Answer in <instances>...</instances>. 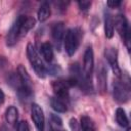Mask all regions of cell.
I'll return each instance as SVG.
<instances>
[{
    "instance_id": "8",
    "label": "cell",
    "mask_w": 131,
    "mask_h": 131,
    "mask_svg": "<svg viewBox=\"0 0 131 131\" xmlns=\"http://www.w3.org/2000/svg\"><path fill=\"white\" fill-rule=\"evenodd\" d=\"M104 56H105L108 64L111 66L114 75H116L117 77H121L122 76V72H121V69L119 67L118 51H117V49L115 47H107V48H105Z\"/></svg>"
},
{
    "instance_id": "16",
    "label": "cell",
    "mask_w": 131,
    "mask_h": 131,
    "mask_svg": "<svg viewBox=\"0 0 131 131\" xmlns=\"http://www.w3.org/2000/svg\"><path fill=\"white\" fill-rule=\"evenodd\" d=\"M50 105L57 113H66L67 112V104L64 103V101L62 99H60L58 97H51Z\"/></svg>"
},
{
    "instance_id": "20",
    "label": "cell",
    "mask_w": 131,
    "mask_h": 131,
    "mask_svg": "<svg viewBox=\"0 0 131 131\" xmlns=\"http://www.w3.org/2000/svg\"><path fill=\"white\" fill-rule=\"evenodd\" d=\"M81 126H82L83 129L84 128H88V127H94V125H93L92 121L90 120V118H88L86 116L81 118Z\"/></svg>"
},
{
    "instance_id": "5",
    "label": "cell",
    "mask_w": 131,
    "mask_h": 131,
    "mask_svg": "<svg viewBox=\"0 0 131 131\" xmlns=\"http://www.w3.org/2000/svg\"><path fill=\"white\" fill-rule=\"evenodd\" d=\"M24 18H25V15H19L14 20L13 25L11 26L10 30L8 31V34L6 36V44L8 46H13L17 42V40L23 37L21 27H23Z\"/></svg>"
},
{
    "instance_id": "18",
    "label": "cell",
    "mask_w": 131,
    "mask_h": 131,
    "mask_svg": "<svg viewBox=\"0 0 131 131\" xmlns=\"http://www.w3.org/2000/svg\"><path fill=\"white\" fill-rule=\"evenodd\" d=\"M17 118H18V111H17V108L15 106H13V105L8 106V108L5 112L6 122L9 123V124H14L17 121Z\"/></svg>"
},
{
    "instance_id": "3",
    "label": "cell",
    "mask_w": 131,
    "mask_h": 131,
    "mask_svg": "<svg viewBox=\"0 0 131 131\" xmlns=\"http://www.w3.org/2000/svg\"><path fill=\"white\" fill-rule=\"evenodd\" d=\"M27 55H28V58H29V61L32 66V68L34 69L37 76L40 78H44L47 73V70H46L38 51L36 50V48L34 47V45L32 43H29L27 45Z\"/></svg>"
},
{
    "instance_id": "19",
    "label": "cell",
    "mask_w": 131,
    "mask_h": 131,
    "mask_svg": "<svg viewBox=\"0 0 131 131\" xmlns=\"http://www.w3.org/2000/svg\"><path fill=\"white\" fill-rule=\"evenodd\" d=\"M69 126H70V129L71 131H80L81 127H80V123L77 121V119L75 118H72L69 122Z\"/></svg>"
},
{
    "instance_id": "17",
    "label": "cell",
    "mask_w": 131,
    "mask_h": 131,
    "mask_svg": "<svg viewBox=\"0 0 131 131\" xmlns=\"http://www.w3.org/2000/svg\"><path fill=\"white\" fill-rule=\"evenodd\" d=\"M116 121L121 127H128L129 125V120L126 112L122 107H118L116 110Z\"/></svg>"
},
{
    "instance_id": "14",
    "label": "cell",
    "mask_w": 131,
    "mask_h": 131,
    "mask_svg": "<svg viewBox=\"0 0 131 131\" xmlns=\"http://www.w3.org/2000/svg\"><path fill=\"white\" fill-rule=\"evenodd\" d=\"M40 51L42 53L43 58L47 61V62H51L53 60L54 57V53H53V48L52 45L49 42H44L41 47H40Z\"/></svg>"
},
{
    "instance_id": "10",
    "label": "cell",
    "mask_w": 131,
    "mask_h": 131,
    "mask_svg": "<svg viewBox=\"0 0 131 131\" xmlns=\"http://www.w3.org/2000/svg\"><path fill=\"white\" fill-rule=\"evenodd\" d=\"M71 87L69 86L68 82L66 79L63 80H57V81H54L52 83V89H53V92L55 93L56 97L60 98V99H63V98H67L69 96V89Z\"/></svg>"
},
{
    "instance_id": "13",
    "label": "cell",
    "mask_w": 131,
    "mask_h": 131,
    "mask_svg": "<svg viewBox=\"0 0 131 131\" xmlns=\"http://www.w3.org/2000/svg\"><path fill=\"white\" fill-rule=\"evenodd\" d=\"M114 31H115V21L110 12H105L104 15V34L105 37L111 39L114 36Z\"/></svg>"
},
{
    "instance_id": "23",
    "label": "cell",
    "mask_w": 131,
    "mask_h": 131,
    "mask_svg": "<svg viewBox=\"0 0 131 131\" xmlns=\"http://www.w3.org/2000/svg\"><path fill=\"white\" fill-rule=\"evenodd\" d=\"M51 123L52 124H54V125H58V126H61V124H62V121H61V119L59 118V117H57L56 115H51Z\"/></svg>"
},
{
    "instance_id": "25",
    "label": "cell",
    "mask_w": 131,
    "mask_h": 131,
    "mask_svg": "<svg viewBox=\"0 0 131 131\" xmlns=\"http://www.w3.org/2000/svg\"><path fill=\"white\" fill-rule=\"evenodd\" d=\"M4 98H5L4 92L2 91V89H0V104H1V103H3V101H4Z\"/></svg>"
},
{
    "instance_id": "27",
    "label": "cell",
    "mask_w": 131,
    "mask_h": 131,
    "mask_svg": "<svg viewBox=\"0 0 131 131\" xmlns=\"http://www.w3.org/2000/svg\"><path fill=\"white\" fill-rule=\"evenodd\" d=\"M0 131H7V130H6V127H5V126H2V127L0 128Z\"/></svg>"
},
{
    "instance_id": "6",
    "label": "cell",
    "mask_w": 131,
    "mask_h": 131,
    "mask_svg": "<svg viewBox=\"0 0 131 131\" xmlns=\"http://www.w3.org/2000/svg\"><path fill=\"white\" fill-rule=\"evenodd\" d=\"M116 24V28L120 34V36L123 38L125 45L128 50H130V28L128 25V20L123 14H119L116 17V20H114Z\"/></svg>"
},
{
    "instance_id": "15",
    "label": "cell",
    "mask_w": 131,
    "mask_h": 131,
    "mask_svg": "<svg viewBox=\"0 0 131 131\" xmlns=\"http://www.w3.org/2000/svg\"><path fill=\"white\" fill-rule=\"evenodd\" d=\"M50 13H51V10H50V5L48 2H43L39 9H38V12H37V17H38V20L43 23L45 21L46 19H48V17L50 16Z\"/></svg>"
},
{
    "instance_id": "9",
    "label": "cell",
    "mask_w": 131,
    "mask_h": 131,
    "mask_svg": "<svg viewBox=\"0 0 131 131\" xmlns=\"http://www.w3.org/2000/svg\"><path fill=\"white\" fill-rule=\"evenodd\" d=\"M31 116L32 120L36 126V128L39 131H44V124H45V118H44V113L41 106L37 103L32 104L31 108Z\"/></svg>"
},
{
    "instance_id": "2",
    "label": "cell",
    "mask_w": 131,
    "mask_h": 131,
    "mask_svg": "<svg viewBox=\"0 0 131 131\" xmlns=\"http://www.w3.org/2000/svg\"><path fill=\"white\" fill-rule=\"evenodd\" d=\"M114 98L120 102H127L130 97V79L128 75H125V79L122 81H115L113 84Z\"/></svg>"
},
{
    "instance_id": "22",
    "label": "cell",
    "mask_w": 131,
    "mask_h": 131,
    "mask_svg": "<svg viewBox=\"0 0 131 131\" xmlns=\"http://www.w3.org/2000/svg\"><path fill=\"white\" fill-rule=\"evenodd\" d=\"M78 6L81 10H87L90 6H91V2L90 1H78Z\"/></svg>"
},
{
    "instance_id": "7",
    "label": "cell",
    "mask_w": 131,
    "mask_h": 131,
    "mask_svg": "<svg viewBox=\"0 0 131 131\" xmlns=\"http://www.w3.org/2000/svg\"><path fill=\"white\" fill-rule=\"evenodd\" d=\"M94 68V54L91 46H88L84 53L83 58V77L86 80L91 81V76Z\"/></svg>"
},
{
    "instance_id": "1",
    "label": "cell",
    "mask_w": 131,
    "mask_h": 131,
    "mask_svg": "<svg viewBox=\"0 0 131 131\" xmlns=\"http://www.w3.org/2000/svg\"><path fill=\"white\" fill-rule=\"evenodd\" d=\"M16 76H17V82H18V88H17L18 95L24 99L30 98L33 95L32 80L27 70L25 69V67L18 66Z\"/></svg>"
},
{
    "instance_id": "28",
    "label": "cell",
    "mask_w": 131,
    "mask_h": 131,
    "mask_svg": "<svg viewBox=\"0 0 131 131\" xmlns=\"http://www.w3.org/2000/svg\"><path fill=\"white\" fill-rule=\"evenodd\" d=\"M51 131H58V130H56V129H55V128L52 126V127H51Z\"/></svg>"
},
{
    "instance_id": "29",
    "label": "cell",
    "mask_w": 131,
    "mask_h": 131,
    "mask_svg": "<svg viewBox=\"0 0 131 131\" xmlns=\"http://www.w3.org/2000/svg\"><path fill=\"white\" fill-rule=\"evenodd\" d=\"M127 131H131V129L130 128H127Z\"/></svg>"
},
{
    "instance_id": "4",
    "label": "cell",
    "mask_w": 131,
    "mask_h": 131,
    "mask_svg": "<svg viewBox=\"0 0 131 131\" xmlns=\"http://www.w3.org/2000/svg\"><path fill=\"white\" fill-rule=\"evenodd\" d=\"M80 39H81V31L78 28L75 29H69L66 33V38H64V49L68 55L73 56L80 44Z\"/></svg>"
},
{
    "instance_id": "24",
    "label": "cell",
    "mask_w": 131,
    "mask_h": 131,
    "mask_svg": "<svg viewBox=\"0 0 131 131\" xmlns=\"http://www.w3.org/2000/svg\"><path fill=\"white\" fill-rule=\"evenodd\" d=\"M121 1H107V6L108 7H111V8H117V7H119L120 5H121Z\"/></svg>"
},
{
    "instance_id": "26",
    "label": "cell",
    "mask_w": 131,
    "mask_h": 131,
    "mask_svg": "<svg viewBox=\"0 0 131 131\" xmlns=\"http://www.w3.org/2000/svg\"><path fill=\"white\" fill-rule=\"evenodd\" d=\"M83 131H95L94 127H88V128H84Z\"/></svg>"
},
{
    "instance_id": "11",
    "label": "cell",
    "mask_w": 131,
    "mask_h": 131,
    "mask_svg": "<svg viewBox=\"0 0 131 131\" xmlns=\"http://www.w3.org/2000/svg\"><path fill=\"white\" fill-rule=\"evenodd\" d=\"M51 35H52V38L54 40V43H55L57 49L59 50L60 49L61 42H62L63 37H64V25H63V23H61V21L56 23L52 27Z\"/></svg>"
},
{
    "instance_id": "12",
    "label": "cell",
    "mask_w": 131,
    "mask_h": 131,
    "mask_svg": "<svg viewBox=\"0 0 131 131\" xmlns=\"http://www.w3.org/2000/svg\"><path fill=\"white\" fill-rule=\"evenodd\" d=\"M107 70L105 69L103 63H100L97 69V85L101 93H104L106 91L107 87Z\"/></svg>"
},
{
    "instance_id": "21",
    "label": "cell",
    "mask_w": 131,
    "mask_h": 131,
    "mask_svg": "<svg viewBox=\"0 0 131 131\" xmlns=\"http://www.w3.org/2000/svg\"><path fill=\"white\" fill-rule=\"evenodd\" d=\"M16 131H30V127L27 121H20L17 123Z\"/></svg>"
}]
</instances>
